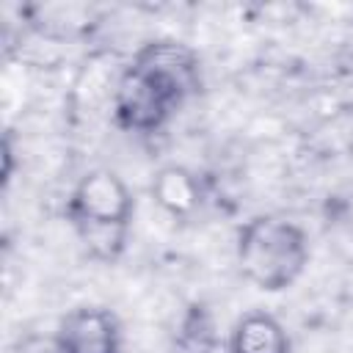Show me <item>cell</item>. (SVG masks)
<instances>
[{
    "instance_id": "8992f818",
    "label": "cell",
    "mask_w": 353,
    "mask_h": 353,
    "mask_svg": "<svg viewBox=\"0 0 353 353\" xmlns=\"http://www.w3.org/2000/svg\"><path fill=\"white\" fill-rule=\"evenodd\" d=\"M229 353H290V336L273 314L248 312L232 328Z\"/></svg>"
},
{
    "instance_id": "5b68a950",
    "label": "cell",
    "mask_w": 353,
    "mask_h": 353,
    "mask_svg": "<svg viewBox=\"0 0 353 353\" xmlns=\"http://www.w3.org/2000/svg\"><path fill=\"white\" fill-rule=\"evenodd\" d=\"M132 61L146 66L149 72H154L160 80H165L171 88H176L185 99L193 91H199V58L193 50H188L179 41H171V39L149 41L138 50V55Z\"/></svg>"
},
{
    "instance_id": "ba28073f",
    "label": "cell",
    "mask_w": 353,
    "mask_h": 353,
    "mask_svg": "<svg viewBox=\"0 0 353 353\" xmlns=\"http://www.w3.org/2000/svg\"><path fill=\"white\" fill-rule=\"evenodd\" d=\"M85 251L94 259L110 262L121 254L124 248V237H127V226H74Z\"/></svg>"
},
{
    "instance_id": "277c9868",
    "label": "cell",
    "mask_w": 353,
    "mask_h": 353,
    "mask_svg": "<svg viewBox=\"0 0 353 353\" xmlns=\"http://www.w3.org/2000/svg\"><path fill=\"white\" fill-rule=\"evenodd\" d=\"M61 353H119V323L108 309L83 306L63 317L58 336Z\"/></svg>"
},
{
    "instance_id": "6da1fadb",
    "label": "cell",
    "mask_w": 353,
    "mask_h": 353,
    "mask_svg": "<svg viewBox=\"0 0 353 353\" xmlns=\"http://www.w3.org/2000/svg\"><path fill=\"white\" fill-rule=\"evenodd\" d=\"M306 262V234L287 218L256 215L237 234V265L243 276L265 292H279L295 284Z\"/></svg>"
},
{
    "instance_id": "3957f363",
    "label": "cell",
    "mask_w": 353,
    "mask_h": 353,
    "mask_svg": "<svg viewBox=\"0 0 353 353\" xmlns=\"http://www.w3.org/2000/svg\"><path fill=\"white\" fill-rule=\"evenodd\" d=\"M66 212L74 226H127L132 196L116 171L94 168L74 185Z\"/></svg>"
},
{
    "instance_id": "30bf717a",
    "label": "cell",
    "mask_w": 353,
    "mask_h": 353,
    "mask_svg": "<svg viewBox=\"0 0 353 353\" xmlns=\"http://www.w3.org/2000/svg\"><path fill=\"white\" fill-rule=\"evenodd\" d=\"M347 154L353 160V116H350V127H347Z\"/></svg>"
},
{
    "instance_id": "52a82bcc",
    "label": "cell",
    "mask_w": 353,
    "mask_h": 353,
    "mask_svg": "<svg viewBox=\"0 0 353 353\" xmlns=\"http://www.w3.org/2000/svg\"><path fill=\"white\" fill-rule=\"evenodd\" d=\"M152 199L163 212L174 218H188L199 207L201 190H199L196 176L188 168L163 165L152 179Z\"/></svg>"
},
{
    "instance_id": "7a4b0ae2",
    "label": "cell",
    "mask_w": 353,
    "mask_h": 353,
    "mask_svg": "<svg viewBox=\"0 0 353 353\" xmlns=\"http://www.w3.org/2000/svg\"><path fill=\"white\" fill-rule=\"evenodd\" d=\"M185 102V97L171 88L165 80L143 69L141 63H130L116 88H113V116L121 130L130 132H154L168 116Z\"/></svg>"
},
{
    "instance_id": "9c48e42d",
    "label": "cell",
    "mask_w": 353,
    "mask_h": 353,
    "mask_svg": "<svg viewBox=\"0 0 353 353\" xmlns=\"http://www.w3.org/2000/svg\"><path fill=\"white\" fill-rule=\"evenodd\" d=\"M14 353H61L55 339H41V336H30L25 342H19L14 347Z\"/></svg>"
}]
</instances>
